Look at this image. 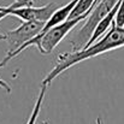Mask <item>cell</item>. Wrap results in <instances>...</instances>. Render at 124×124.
<instances>
[{
  "label": "cell",
  "mask_w": 124,
  "mask_h": 124,
  "mask_svg": "<svg viewBox=\"0 0 124 124\" xmlns=\"http://www.w3.org/2000/svg\"><path fill=\"white\" fill-rule=\"evenodd\" d=\"M121 47H124V27H118L116 22H113L110 30L99 40H96L92 46L59 54L54 68L48 72V75L42 82L51 84L52 81H54L60 74H63L69 68L74 66L75 64Z\"/></svg>",
  "instance_id": "6da1fadb"
},
{
  "label": "cell",
  "mask_w": 124,
  "mask_h": 124,
  "mask_svg": "<svg viewBox=\"0 0 124 124\" xmlns=\"http://www.w3.org/2000/svg\"><path fill=\"white\" fill-rule=\"evenodd\" d=\"M46 23L39 22V21H27L23 22L18 28L10 30L6 33V41L8 42V51L5 58L0 62V68L5 66L11 59L12 55L27 42L34 39L36 35L40 34Z\"/></svg>",
  "instance_id": "7a4b0ae2"
},
{
  "label": "cell",
  "mask_w": 124,
  "mask_h": 124,
  "mask_svg": "<svg viewBox=\"0 0 124 124\" xmlns=\"http://www.w3.org/2000/svg\"><path fill=\"white\" fill-rule=\"evenodd\" d=\"M92 10H93V8H92ZM92 10L88 11L87 13H83L81 16L76 17V18H68L65 22H63V23L55 25L54 28L49 29V30L42 36L41 40H40L38 49L41 52L42 54H48V53H51V52L59 45V42L62 41L80 22L87 19V17L89 16V13L92 12Z\"/></svg>",
  "instance_id": "3957f363"
},
{
  "label": "cell",
  "mask_w": 124,
  "mask_h": 124,
  "mask_svg": "<svg viewBox=\"0 0 124 124\" xmlns=\"http://www.w3.org/2000/svg\"><path fill=\"white\" fill-rule=\"evenodd\" d=\"M117 2H118V0H96L92 12L87 17L84 24L80 29V31L77 33L72 43L75 46H80L82 42L87 43L88 40L90 39L89 36H92V34H93L94 29L96 28V25L99 24V22L115 7V5Z\"/></svg>",
  "instance_id": "277c9868"
},
{
  "label": "cell",
  "mask_w": 124,
  "mask_h": 124,
  "mask_svg": "<svg viewBox=\"0 0 124 124\" xmlns=\"http://www.w3.org/2000/svg\"><path fill=\"white\" fill-rule=\"evenodd\" d=\"M57 8H58V5L55 2H49L45 6H41V7H34L33 5L31 6L17 7V8H13L11 11V15L22 19L23 22L39 21V22L46 23Z\"/></svg>",
  "instance_id": "5b68a950"
},
{
  "label": "cell",
  "mask_w": 124,
  "mask_h": 124,
  "mask_svg": "<svg viewBox=\"0 0 124 124\" xmlns=\"http://www.w3.org/2000/svg\"><path fill=\"white\" fill-rule=\"evenodd\" d=\"M47 87L48 84L47 83L41 82V87H40V93H39V96H38V100L34 105V108L31 111V115L28 119L27 124H35L36 121H38V117H39V113L41 111V106L42 102H43V99H45V94H46V90H47Z\"/></svg>",
  "instance_id": "8992f818"
},
{
  "label": "cell",
  "mask_w": 124,
  "mask_h": 124,
  "mask_svg": "<svg viewBox=\"0 0 124 124\" xmlns=\"http://www.w3.org/2000/svg\"><path fill=\"white\" fill-rule=\"evenodd\" d=\"M95 2H96V0H78V2L76 4V6L72 10L69 18H76L83 13H87L88 11H90L94 7Z\"/></svg>",
  "instance_id": "52a82bcc"
},
{
  "label": "cell",
  "mask_w": 124,
  "mask_h": 124,
  "mask_svg": "<svg viewBox=\"0 0 124 124\" xmlns=\"http://www.w3.org/2000/svg\"><path fill=\"white\" fill-rule=\"evenodd\" d=\"M18 7V4L16 2V1H13L11 5H8V6H4L2 7V11H0V21L2 19V18H5L6 16H8V15H11V11L13 10V8H17ZM1 40H6V34L4 35V34H0V41Z\"/></svg>",
  "instance_id": "ba28073f"
},
{
  "label": "cell",
  "mask_w": 124,
  "mask_h": 124,
  "mask_svg": "<svg viewBox=\"0 0 124 124\" xmlns=\"http://www.w3.org/2000/svg\"><path fill=\"white\" fill-rule=\"evenodd\" d=\"M115 22L118 27H124V0L119 1V8H118Z\"/></svg>",
  "instance_id": "9c48e42d"
},
{
  "label": "cell",
  "mask_w": 124,
  "mask_h": 124,
  "mask_svg": "<svg viewBox=\"0 0 124 124\" xmlns=\"http://www.w3.org/2000/svg\"><path fill=\"white\" fill-rule=\"evenodd\" d=\"M0 88L5 89L7 93H11V87H10V84L6 82V81H4L2 78H0Z\"/></svg>",
  "instance_id": "30bf717a"
},
{
  "label": "cell",
  "mask_w": 124,
  "mask_h": 124,
  "mask_svg": "<svg viewBox=\"0 0 124 124\" xmlns=\"http://www.w3.org/2000/svg\"><path fill=\"white\" fill-rule=\"evenodd\" d=\"M96 124H102V121H101V118H98V119H96Z\"/></svg>",
  "instance_id": "8fae6325"
},
{
  "label": "cell",
  "mask_w": 124,
  "mask_h": 124,
  "mask_svg": "<svg viewBox=\"0 0 124 124\" xmlns=\"http://www.w3.org/2000/svg\"><path fill=\"white\" fill-rule=\"evenodd\" d=\"M42 124H49V123H48L47 121H45V122H43V123H42Z\"/></svg>",
  "instance_id": "7c38bea8"
}]
</instances>
